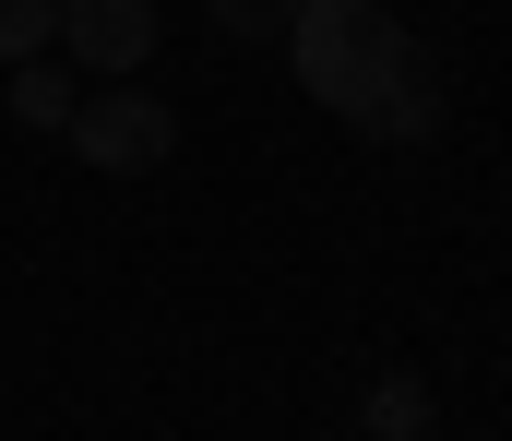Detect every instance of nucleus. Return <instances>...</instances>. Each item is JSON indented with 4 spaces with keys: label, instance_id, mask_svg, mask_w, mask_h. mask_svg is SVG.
Listing matches in <instances>:
<instances>
[{
    "label": "nucleus",
    "instance_id": "4",
    "mask_svg": "<svg viewBox=\"0 0 512 441\" xmlns=\"http://www.w3.org/2000/svg\"><path fill=\"white\" fill-rule=\"evenodd\" d=\"M358 132H370V144H429V132H441V72H429V60H405L382 96L358 108Z\"/></svg>",
    "mask_w": 512,
    "mask_h": 441
},
{
    "label": "nucleus",
    "instance_id": "3",
    "mask_svg": "<svg viewBox=\"0 0 512 441\" xmlns=\"http://www.w3.org/2000/svg\"><path fill=\"white\" fill-rule=\"evenodd\" d=\"M60 60L96 84H131L155 60V0H60Z\"/></svg>",
    "mask_w": 512,
    "mask_h": 441
},
{
    "label": "nucleus",
    "instance_id": "1",
    "mask_svg": "<svg viewBox=\"0 0 512 441\" xmlns=\"http://www.w3.org/2000/svg\"><path fill=\"white\" fill-rule=\"evenodd\" d=\"M274 48L298 60V84H310L334 120H358L393 72L417 60V36L393 24V0H298V24H286Z\"/></svg>",
    "mask_w": 512,
    "mask_h": 441
},
{
    "label": "nucleus",
    "instance_id": "6",
    "mask_svg": "<svg viewBox=\"0 0 512 441\" xmlns=\"http://www.w3.org/2000/svg\"><path fill=\"white\" fill-rule=\"evenodd\" d=\"M370 441H429V382L417 370H382L370 382Z\"/></svg>",
    "mask_w": 512,
    "mask_h": 441
},
{
    "label": "nucleus",
    "instance_id": "2",
    "mask_svg": "<svg viewBox=\"0 0 512 441\" xmlns=\"http://www.w3.org/2000/svg\"><path fill=\"white\" fill-rule=\"evenodd\" d=\"M60 144L84 155L96 179H155V167L179 155V120H167V96H143V84H84V108L60 120Z\"/></svg>",
    "mask_w": 512,
    "mask_h": 441
},
{
    "label": "nucleus",
    "instance_id": "8",
    "mask_svg": "<svg viewBox=\"0 0 512 441\" xmlns=\"http://www.w3.org/2000/svg\"><path fill=\"white\" fill-rule=\"evenodd\" d=\"M203 12H215V36H251V48H274L298 24V0H203Z\"/></svg>",
    "mask_w": 512,
    "mask_h": 441
},
{
    "label": "nucleus",
    "instance_id": "7",
    "mask_svg": "<svg viewBox=\"0 0 512 441\" xmlns=\"http://www.w3.org/2000/svg\"><path fill=\"white\" fill-rule=\"evenodd\" d=\"M36 48H60V0H0V72Z\"/></svg>",
    "mask_w": 512,
    "mask_h": 441
},
{
    "label": "nucleus",
    "instance_id": "5",
    "mask_svg": "<svg viewBox=\"0 0 512 441\" xmlns=\"http://www.w3.org/2000/svg\"><path fill=\"white\" fill-rule=\"evenodd\" d=\"M72 108H84V72H72V60H48V48L12 60V120H24V132H60Z\"/></svg>",
    "mask_w": 512,
    "mask_h": 441
},
{
    "label": "nucleus",
    "instance_id": "9",
    "mask_svg": "<svg viewBox=\"0 0 512 441\" xmlns=\"http://www.w3.org/2000/svg\"><path fill=\"white\" fill-rule=\"evenodd\" d=\"M346 441H370V430H346Z\"/></svg>",
    "mask_w": 512,
    "mask_h": 441
}]
</instances>
